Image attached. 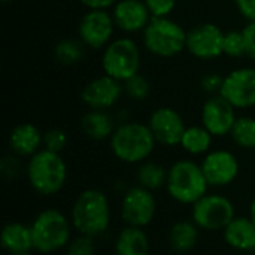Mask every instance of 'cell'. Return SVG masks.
<instances>
[{
	"label": "cell",
	"mask_w": 255,
	"mask_h": 255,
	"mask_svg": "<svg viewBox=\"0 0 255 255\" xmlns=\"http://www.w3.org/2000/svg\"><path fill=\"white\" fill-rule=\"evenodd\" d=\"M69 217L78 235L96 239L105 235L111 226L112 209L109 197L99 188H87L73 200Z\"/></svg>",
	"instance_id": "1"
},
{
	"label": "cell",
	"mask_w": 255,
	"mask_h": 255,
	"mask_svg": "<svg viewBox=\"0 0 255 255\" xmlns=\"http://www.w3.org/2000/svg\"><path fill=\"white\" fill-rule=\"evenodd\" d=\"M30 188L43 197L63 191L67 182V164L61 154L42 148L31 155L24 169Z\"/></svg>",
	"instance_id": "2"
},
{
	"label": "cell",
	"mask_w": 255,
	"mask_h": 255,
	"mask_svg": "<svg viewBox=\"0 0 255 255\" xmlns=\"http://www.w3.org/2000/svg\"><path fill=\"white\" fill-rule=\"evenodd\" d=\"M33 236V251L39 254H54L66 250L72 241L73 226L70 217L57 208H45L30 223Z\"/></svg>",
	"instance_id": "3"
},
{
	"label": "cell",
	"mask_w": 255,
	"mask_h": 255,
	"mask_svg": "<svg viewBox=\"0 0 255 255\" xmlns=\"http://www.w3.org/2000/svg\"><path fill=\"white\" fill-rule=\"evenodd\" d=\"M155 137L149 126L142 123H124L111 136V151L123 163L140 164L155 149Z\"/></svg>",
	"instance_id": "4"
},
{
	"label": "cell",
	"mask_w": 255,
	"mask_h": 255,
	"mask_svg": "<svg viewBox=\"0 0 255 255\" xmlns=\"http://www.w3.org/2000/svg\"><path fill=\"white\" fill-rule=\"evenodd\" d=\"M209 188L211 187L203 175L202 166L196 161L182 158L169 167L166 191L173 202L193 206L206 193H209Z\"/></svg>",
	"instance_id": "5"
},
{
	"label": "cell",
	"mask_w": 255,
	"mask_h": 255,
	"mask_svg": "<svg viewBox=\"0 0 255 255\" xmlns=\"http://www.w3.org/2000/svg\"><path fill=\"white\" fill-rule=\"evenodd\" d=\"M145 48L158 57H175L187 46V31L167 16H152L143 30Z\"/></svg>",
	"instance_id": "6"
},
{
	"label": "cell",
	"mask_w": 255,
	"mask_h": 255,
	"mask_svg": "<svg viewBox=\"0 0 255 255\" xmlns=\"http://www.w3.org/2000/svg\"><path fill=\"white\" fill-rule=\"evenodd\" d=\"M235 217V203L221 193H206L191 206V220L203 232L223 233Z\"/></svg>",
	"instance_id": "7"
},
{
	"label": "cell",
	"mask_w": 255,
	"mask_h": 255,
	"mask_svg": "<svg viewBox=\"0 0 255 255\" xmlns=\"http://www.w3.org/2000/svg\"><path fill=\"white\" fill-rule=\"evenodd\" d=\"M102 66L105 75L112 76L120 82H126L139 73L140 52L137 45L128 37L114 40L103 52Z\"/></svg>",
	"instance_id": "8"
},
{
	"label": "cell",
	"mask_w": 255,
	"mask_h": 255,
	"mask_svg": "<svg viewBox=\"0 0 255 255\" xmlns=\"http://www.w3.org/2000/svg\"><path fill=\"white\" fill-rule=\"evenodd\" d=\"M157 199L154 191L140 185H133L126 190L120 203V215L126 226L146 229L157 215Z\"/></svg>",
	"instance_id": "9"
},
{
	"label": "cell",
	"mask_w": 255,
	"mask_h": 255,
	"mask_svg": "<svg viewBox=\"0 0 255 255\" xmlns=\"http://www.w3.org/2000/svg\"><path fill=\"white\" fill-rule=\"evenodd\" d=\"M203 175L212 188H224L232 185L241 172V164L238 157L227 149L209 151L202 163Z\"/></svg>",
	"instance_id": "10"
},
{
	"label": "cell",
	"mask_w": 255,
	"mask_h": 255,
	"mask_svg": "<svg viewBox=\"0 0 255 255\" xmlns=\"http://www.w3.org/2000/svg\"><path fill=\"white\" fill-rule=\"evenodd\" d=\"M220 94L235 108L255 106V69L241 67L230 72L224 78Z\"/></svg>",
	"instance_id": "11"
},
{
	"label": "cell",
	"mask_w": 255,
	"mask_h": 255,
	"mask_svg": "<svg viewBox=\"0 0 255 255\" xmlns=\"http://www.w3.org/2000/svg\"><path fill=\"white\" fill-rule=\"evenodd\" d=\"M224 33L211 22L199 24L187 31V49L200 60H212L224 54Z\"/></svg>",
	"instance_id": "12"
},
{
	"label": "cell",
	"mask_w": 255,
	"mask_h": 255,
	"mask_svg": "<svg viewBox=\"0 0 255 255\" xmlns=\"http://www.w3.org/2000/svg\"><path fill=\"white\" fill-rule=\"evenodd\" d=\"M235 109L236 108L221 94L211 96L202 108V126L214 137L227 136L238 120Z\"/></svg>",
	"instance_id": "13"
},
{
	"label": "cell",
	"mask_w": 255,
	"mask_h": 255,
	"mask_svg": "<svg viewBox=\"0 0 255 255\" xmlns=\"http://www.w3.org/2000/svg\"><path fill=\"white\" fill-rule=\"evenodd\" d=\"M114 18L106 9H90L79 22L78 33L85 46L99 49L108 45L114 33Z\"/></svg>",
	"instance_id": "14"
},
{
	"label": "cell",
	"mask_w": 255,
	"mask_h": 255,
	"mask_svg": "<svg viewBox=\"0 0 255 255\" xmlns=\"http://www.w3.org/2000/svg\"><path fill=\"white\" fill-rule=\"evenodd\" d=\"M157 143L164 146H176L181 143V139L185 131V123L181 114L172 108H158L155 109L148 123Z\"/></svg>",
	"instance_id": "15"
},
{
	"label": "cell",
	"mask_w": 255,
	"mask_h": 255,
	"mask_svg": "<svg viewBox=\"0 0 255 255\" xmlns=\"http://www.w3.org/2000/svg\"><path fill=\"white\" fill-rule=\"evenodd\" d=\"M123 91L124 87L118 79L103 75L90 81L84 87L81 99L90 109L105 111L108 108H112L120 100Z\"/></svg>",
	"instance_id": "16"
},
{
	"label": "cell",
	"mask_w": 255,
	"mask_h": 255,
	"mask_svg": "<svg viewBox=\"0 0 255 255\" xmlns=\"http://www.w3.org/2000/svg\"><path fill=\"white\" fill-rule=\"evenodd\" d=\"M112 18L120 30L133 33L145 30L152 16L143 0H118L115 3Z\"/></svg>",
	"instance_id": "17"
},
{
	"label": "cell",
	"mask_w": 255,
	"mask_h": 255,
	"mask_svg": "<svg viewBox=\"0 0 255 255\" xmlns=\"http://www.w3.org/2000/svg\"><path fill=\"white\" fill-rule=\"evenodd\" d=\"M226 244L239 253H255V224L250 217H235L223 230Z\"/></svg>",
	"instance_id": "18"
},
{
	"label": "cell",
	"mask_w": 255,
	"mask_h": 255,
	"mask_svg": "<svg viewBox=\"0 0 255 255\" xmlns=\"http://www.w3.org/2000/svg\"><path fill=\"white\" fill-rule=\"evenodd\" d=\"M43 146V134L30 123L18 124L9 134V148L18 157L30 158Z\"/></svg>",
	"instance_id": "19"
},
{
	"label": "cell",
	"mask_w": 255,
	"mask_h": 255,
	"mask_svg": "<svg viewBox=\"0 0 255 255\" xmlns=\"http://www.w3.org/2000/svg\"><path fill=\"white\" fill-rule=\"evenodd\" d=\"M0 244L7 254L33 251V236L30 224H24L21 221L6 223L0 233Z\"/></svg>",
	"instance_id": "20"
},
{
	"label": "cell",
	"mask_w": 255,
	"mask_h": 255,
	"mask_svg": "<svg viewBox=\"0 0 255 255\" xmlns=\"http://www.w3.org/2000/svg\"><path fill=\"white\" fill-rule=\"evenodd\" d=\"M151 242L145 229L126 226L114 244L115 255H149Z\"/></svg>",
	"instance_id": "21"
},
{
	"label": "cell",
	"mask_w": 255,
	"mask_h": 255,
	"mask_svg": "<svg viewBox=\"0 0 255 255\" xmlns=\"http://www.w3.org/2000/svg\"><path fill=\"white\" fill-rule=\"evenodd\" d=\"M200 236V229L190 220H179L172 224L167 233L169 247L176 254H187L196 248Z\"/></svg>",
	"instance_id": "22"
},
{
	"label": "cell",
	"mask_w": 255,
	"mask_h": 255,
	"mask_svg": "<svg viewBox=\"0 0 255 255\" xmlns=\"http://www.w3.org/2000/svg\"><path fill=\"white\" fill-rule=\"evenodd\" d=\"M81 128L84 134L93 140H105L108 137L111 139L112 133L115 131L111 115H108L105 111L97 109H91L82 117Z\"/></svg>",
	"instance_id": "23"
},
{
	"label": "cell",
	"mask_w": 255,
	"mask_h": 255,
	"mask_svg": "<svg viewBox=\"0 0 255 255\" xmlns=\"http://www.w3.org/2000/svg\"><path fill=\"white\" fill-rule=\"evenodd\" d=\"M167 173H169V169H166L163 164L155 163V161H143L137 167L136 181H137V185L146 190L158 191L161 188H166Z\"/></svg>",
	"instance_id": "24"
},
{
	"label": "cell",
	"mask_w": 255,
	"mask_h": 255,
	"mask_svg": "<svg viewBox=\"0 0 255 255\" xmlns=\"http://www.w3.org/2000/svg\"><path fill=\"white\" fill-rule=\"evenodd\" d=\"M214 136L203 126L187 127L181 139V148L190 155H206L212 146Z\"/></svg>",
	"instance_id": "25"
},
{
	"label": "cell",
	"mask_w": 255,
	"mask_h": 255,
	"mask_svg": "<svg viewBox=\"0 0 255 255\" xmlns=\"http://www.w3.org/2000/svg\"><path fill=\"white\" fill-rule=\"evenodd\" d=\"M230 136L233 142L245 149L255 148V118L251 117H241L236 120Z\"/></svg>",
	"instance_id": "26"
},
{
	"label": "cell",
	"mask_w": 255,
	"mask_h": 255,
	"mask_svg": "<svg viewBox=\"0 0 255 255\" xmlns=\"http://www.w3.org/2000/svg\"><path fill=\"white\" fill-rule=\"evenodd\" d=\"M85 43L75 40V39H64L60 43H57L54 54L58 63L70 66L79 63L85 55Z\"/></svg>",
	"instance_id": "27"
},
{
	"label": "cell",
	"mask_w": 255,
	"mask_h": 255,
	"mask_svg": "<svg viewBox=\"0 0 255 255\" xmlns=\"http://www.w3.org/2000/svg\"><path fill=\"white\" fill-rule=\"evenodd\" d=\"M224 54L229 57H244L247 55V46L244 33L239 30H232L224 33V45H223Z\"/></svg>",
	"instance_id": "28"
},
{
	"label": "cell",
	"mask_w": 255,
	"mask_h": 255,
	"mask_svg": "<svg viewBox=\"0 0 255 255\" xmlns=\"http://www.w3.org/2000/svg\"><path fill=\"white\" fill-rule=\"evenodd\" d=\"M124 91L127 96H130L131 99L134 100H143L149 96V91H151V85H149V81L146 78H143L142 75H134L131 76L130 79H127L124 84Z\"/></svg>",
	"instance_id": "29"
},
{
	"label": "cell",
	"mask_w": 255,
	"mask_h": 255,
	"mask_svg": "<svg viewBox=\"0 0 255 255\" xmlns=\"http://www.w3.org/2000/svg\"><path fill=\"white\" fill-rule=\"evenodd\" d=\"M64 251H66V255H94L96 254L94 238L78 235L72 238V241L69 242Z\"/></svg>",
	"instance_id": "30"
},
{
	"label": "cell",
	"mask_w": 255,
	"mask_h": 255,
	"mask_svg": "<svg viewBox=\"0 0 255 255\" xmlns=\"http://www.w3.org/2000/svg\"><path fill=\"white\" fill-rule=\"evenodd\" d=\"M67 143H69V137L66 131H63L61 128H51L43 133V148L48 151L61 154L67 146Z\"/></svg>",
	"instance_id": "31"
},
{
	"label": "cell",
	"mask_w": 255,
	"mask_h": 255,
	"mask_svg": "<svg viewBox=\"0 0 255 255\" xmlns=\"http://www.w3.org/2000/svg\"><path fill=\"white\" fill-rule=\"evenodd\" d=\"M151 16H167L176 4V0H143Z\"/></svg>",
	"instance_id": "32"
},
{
	"label": "cell",
	"mask_w": 255,
	"mask_h": 255,
	"mask_svg": "<svg viewBox=\"0 0 255 255\" xmlns=\"http://www.w3.org/2000/svg\"><path fill=\"white\" fill-rule=\"evenodd\" d=\"M1 175L6 179H16L22 173V164L18 160V155H9L4 157L1 161Z\"/></svg>",
	"instance_id": "33"
},
{
	"label": "cell",
	"mask_w": 255,
	"mask_h": 255,
	"mask_svg": "<svg viewBox=\"0 0 255 255\" xmlns=\"http://www.w3.org/2000/svg\"><path fill=\"white\" fill-rule=\"evenodd\" d=\"M223 82H224V78H221L220 75H215V73H211V75H206L203 79H202V88L209 93V94H220L221 93V88H223Z\"/></svg>",
	"instance_id": "34"
},
{
	"label": "cell",
	"mask_w": 255,
	"mask_h": 255,
	"mask_svg": "<svg viewBox=\"0 0 255 255\" xmlns=\"http://www.w3.org/2000/svg\"><path fill=\"white\" fill-rule=\"evenodd\" d=\"M245 46H247V55L255 60V21H250V24L242 30Z\"/></svg>",
	"instance_id": "35"
},
{
	"label": "cell",
	"mask_w": 255,
	"mask_h": 255,
	"mask_svg": "<svg viewBox=\"0 0 255 255\" xmlns=\"http://www.w3.org/2000/svg\"><path fill=\"white\" fill-rule=\"evenodd\" d=\"M235 3L248 21H255V0H235Z\"/></svg>",
	"instance_id": "36"
},
{
	"label": "cell",
	"mask_w": 255,
	"mask_h": 255,
	"mask_svg": "<svg viewBox=\"0 0 255 255\" xmlns=\"http://www.w3.org/2000/svg\"><path fill=\"white\" fill-rule=\"evenodd\" d=\"M84 6L88 9H106L112 4H115L118 0H79Z\"/></svg>",
	"instance_id": "37"
},
{
	"label": "cell",
	"mask_w": 255,
	"mask_h": 255,
	"mask_svg": "<svg viewBox=\"0 0 255 255\" xmlns=\"http://www.w3.org/2000/svg\"><path fill=\"white\" fill-rule=\"evenodd\" d=\"M248 217L253 220V223L255 224V196L254 199H253V202H251V205H250V214H248Z\"/></svg>",
	"instance_id": "38"
},
{
	"label": "cell",
	"mask_w": 255,
	"mask_h": 255,
	"mask_svg": "<svg viewBox=\"0 0 255 255\" xmlns=\"http://www.w3.org/2000/svg\"><path fill=\"white\" fill-rule=\"evenodd\" d=\"M9 255H33L31 251H28V253H18V254H9Z\"/></svg>",
	"instance_id": "39"
},
{
	"label": "cell",
	"mask_w": 255,
	"mask_h": 255,
	"mask_svg": "<svg viewBox=\"0 0 255 255\" xmlns=\"http://www.w3.org/2000/svg\"><path fill=\"white\" fill-rule=\"evenodd\" d=\"M1 1H4V3H9V1H13V0H1Z\"/></svg>",
	"instance_id": "40"
}]
</instances>
